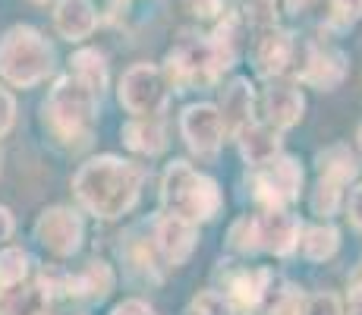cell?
<instances>
[{"instance_id":"cell-1","label":"cell","mask_w":362,"mask_h":315,"mask_svg":"<svg viewBox=\"0 0 362 315\" xmlns=\"http://www.w3.org/2000/svg\"><path fill=\"white\" fill-rule=\"evenodd\" d=\"M142 183H145V167L114 155H101L79 167L73 189L95 218L110 221L127 214L136 205Z\"/></svg>"},{"instance_id":"cell-2","label":"cell","mask_w":362,"mask_h":315,"mask_svg":"<svg viewBox=\"0 0 362 315\" xmlns=\"http://www.w3.org/2000/svg\"><path fill=\"white\" fill-rule=\"evenodd\" d=\"M98 101L101 98L86 82H79L73 73H66L64 79L54 82L51 95L45 101V126L60 142H73V145L88 142V136L95 130V117H98Z\"/></svg>"},{"instance_id":"cell-3","label":"cell","mask_w":362,"mask_h":315,"mask_svg":"<svg viewBox=\"0 0 362 315\" xmlns=\"http://www.w3.org/2000/svg\"><path fill=\"white\" fill-rule=\"evenodd\" d=\"M57 67V51L35 25H13L0 38V76L16 88H35Z\"/></svg>"},{"instance_id":"cell-4","label":"cell","mask_w":362,"mask_h":315,"mask_svg":"<svg viewBox=\"0 0 362 315\" xmlns=\"http://www.w3.org/2000/svg\"><path fill=\"white\" fill-rule=\"evenodd\" d=\"M164 208L183 221H211L221 212V189L211 177L192 171L186 161H173L161 186Z\"/></svg>"},{"instance_id":"cell-5","label":"cell","mask_w":362,"mask_h":315,"mask_svg":"<svg viewBox=\"0 0 362 315\" xmlns=\"http://www.w3.org/2000/svg\"><path fill=\"white\" fill-rule=\"evenodd\" d=\"M161 73L173 92H189L196 86H214L227 73V67L214 51L211 38L196 32H183L177 45L167 51Z\"/></svg>"},{"instance_id":"cell-6","label":"cell","mask_w":362,"mask_h":315,"mask_svg":"<svg viewBox=\"0 0 362 315\" xmlns=\"http://www.w3.org/2000/svg\"><path fill=\"white\" fill-rule=\"evenodd\" d=\"M299 243V221L293 214L271 208L264 214H243L230 227V246L236 252H274V256H290Z\"/></svg>"},{"instance_id":"cell-7","label":"cell","mask_w":362,"mask_h":315,"mask_svg":"<svg viewBox=\"0 0 362 315\" xmlns=\"http://www.w3.org/2000/svg\"><path fill=\"white\" fill-rule=\"evenodd\" d=\"M120 104L132 117H161L167 101H170V86H167L161 67L155 63H132L120 79Z\"/></svg>"},{"instance_id":"cell-8","label":"cell","mask_w":362,"mask_h":315,"mask_svg":"<svg viewBox=\"0 0 362 315\" xmlns=\"http://www.w3.org/2000/svg\"><path fill=\"white\" fill-rule=\"evenodd\" d=\"M350 60L340 47L328 45V41H299L296 45V60H293V76L303 86L331 92L344 82Z\"/></svg>"},{"instance_id":"cell-9","label":"cell","mask_w":362,"mask_h":315,"mask_svg":"<svg viewBox=\"0 0 362 315\" xmlns=\"http://www.w3.org/2000/svg\"><path fill=\"white\" fill-rule=\"evenodd\" d=\"M252 193L262 205L268 208H281L287 202L299 199V189H303V167L299 161L287 158V155H277L274 161L262 164L259 171L252 173Z\"/></svg>"},{"instance_id":"cell-10","label":"cell","mask_w":362,"mask_h":315,"mask_svg":"<svg viewBox=\"0 0 362 315\" xmlns=\"http://www.w3.org/2000/svg\"><path fill=\"white\" fill-rule=\"evenodd\" d=\"M35 236H38L41 246L47 252H54V256H60V258L73 256L82 243V221L73 208H64V205L45 208L41 218L35 221Z\"/></svg>"},{"instance_id":"cell-11","label":"cell","mask_w":362,"mask_h":315,"mask_svg":"<svg viewBox=\"0 0 362 315\" xmlns=\"http://www.w3.org/2000/svg\"><path fill=\"white\" fill-rule=\"evenodd\" d=\"M296 35L274 25L268 32H259L252 45V60L255 69L264 79H277V76H287L293 73V60H296Z\"/></svg>"},{"instance_id":"cell-12","label":"cell","mask_w":362,"mask_h":315,"mask_svg":"<svg viewBox=\"0 0 362 315\" xmlns=\"http://www.w3.org/2000/svg\"><path fill=\"white\" fill-rule=\"evenodd\" d=\"M180 130L196 155H214L224 142V120L214 104H189L180 117Z\"/></svg>"},{"instance_id":"cell-13","label":"cell","mask_w":362,"mask_h":315,"mask_svg":"<svg viewBox=\"0 0 362 315\" xmlns=\"http://www.w3.org/2000/svg\"><path fill=\"white\" fill-rule=\"evenodd\" d=\"M54 29L69 45H79V41L92 38V32L98 29V6L92 0H57V6H54Z\"/></svg>"},{"instance_id":"cell-14","label":"cell","mask_w":362,"mask_h":315,"mask_svg":"<svg viewBox=\"0 0 362 315\" xmlns=\"http://www.w3.org/2000/svg\"><path fill=\"white\" fill-rule=\"evenodd\" d=\"M262 108H264V123L281 132L303 120L305 98L296 86H271V88H264Z\"/></svg>"},{"instance_id":"cell-15","label":"cell","mask_w":362,"mask_h":315,"mask_svg":"<svg viewBox=\"0 0 362 315\" xmlns=\"http://www.w3.org/2000/svg\"><path fill=\"white\" fill-rule=\"evenodd\" d=\"M252 104H255V92L246 76H236L233 82H227L224 92H221V108H218L224 130H230L236 136L243 126L252 123Z\"/></svg>"},{"instance_id":"cell-16","label":"cell","mask_w":362,"mask_h":315,"mask_svg":"<svg viewBox=\"0 0 362 315\" xmlns=\"http://www.w3.org/2000/svg\"><path fill=\"white\" fill-rule=\"evenodd\" d=\"M196 224L192 221H183L177 218V214H167L158 224V249L164 252V258L170 265H183L186 258L192 256V249H196Z\"/></svg>"},{"instance_id":"cell-17","label":"cell","mask_w":362,"mask_h":315,"mask_svg":"<svg viewBox=\"0 0 362 315\" xmlns=\"http://www.w3.org/2000/svg\"><path fill=\"white\" fill-rule=\"evenodd\" d=\"M236 142H240L243 161L252 167H262L281 155V136H277V130L268 123L252 120L249 126H243V130L236 132Z\"/></svg>"},{"instance_id":"cell-18","label":"cell","mask_w":362,"mask_h":315,"mask_svg":"<svg viewBox=\"0 0 362 315\" xmlns=\"http://www.w3.org/2000/svg\"><path fill=\"white\" fill-rule=\"evenodd\" d=\"M268 281H271V271H264V268L236 271V275H230V281H227V303L236 306V309H252V306H259L264 290H268Z\"/></svg>"},{"instance_id":"cell-19","label":"cell","mask_w":362,"mask_h":315,"mask_svg":"<svg viewBox=\"0 0 362 315\" xmlns=\"http://www.w3.org/2000/svg\"><path fill=\"white\" fill-rule=\"evenodd\" d=\"M123 142L139 155H161L167 149V132L158 117H136L123 126Z\"/></svg>"},{"instance_id":"cell-20","label":"cell","mask_w":362,"mask_h":315,"mask_svg":"<svg viewBox=\"0 0 362 315\" xmlns=\"http://www.w3.org/2000/svg\"><path fill=\"white\" fill-rule=\"evenodd\" d=\"M110 287H114V275H110V268L104 262H88L86 268L79 271V275L64 281V290L69 297H88V299H104L110 293Z\"/></svg>"},{"instance_id":"cell-21","label":"cell","mask_w":362,"mask_h":315,"mask_svg":"<svg viewBox=\"0 0 362 315\" xmlns=\"http://www.w3.org/2000/svg\"><path fill=\"white\" fill-rule=\"evenodd\" d=\"M69 73L79 82H86L98 98L104 95V88H107V60H104V54L98 47H82V51H76L73 57H69Z\"/></svg>"},{"instance_id":"cell-22","label":"cell","mask_w":362,"mask_h":315,"mask_svg":"<svg viewBox=\"0 0 362 315\" xmlns=\"http://www.w3.org/2000/svg\"><path fill=\"white\" fill-rule=\"evenodd\" d=\"M47 297L38 287H10L0 290V315H45Z\"/></svg>"},{"instance_id":"cell-23","label":"cell","mask_w":362,"mask_h":315,"mask_svg":"<svg viewBox=\"0 0 362 315\" xmlns=\"http://www.w3.org/2000/svg\"><path fill=\"white\" fill-rule=\"evenodd\" d=\"M296 246L303 249V256L309 258V262H325V258H331L334 252H337L340 234H337V227H331V224H315V227L305 230L303 240H299Z\"/></svg>"},{"instance_id":"cell-24","label":"cell","mask_w":362,"mask_h":315,"mask_svg":"<svg viewBox=\"0 0 362 315\" xmlns=\"http://www.w3.org/2000/svg\"><path fill=\"white\" fill-rule=\"evenodd\" d=\"M356 173H359V164L346 145H331L328 151L318 155V177H331V180H337V183L346 186Z\"/></svg>"},{"instance_id":"cell-25","label":"cell","mask_w":362,"mask_h":315,"mask_svg":"<svg viewBox=\"0 0 362 315\" xmlns=\"http://www.w3.org/2000/svg\"><path fill=\"white\" fill-rule=\"evenodd\" d=\"M240 19L255 35L274 29L277 25V0H243L240 4Z\"/></svg>"},{"instance_id":"cell-26","label":"cell","mask_w":362,"mask_h":315,"mask_svg":"<svg viewBox=\"0 0 362 315\" xmlns=\"http://www.w3.org/2000/svg\"><path fill=\"white\" fill-rule=\"evenodd\" d=\"M25 271H29V258L23 249L10 246L0 252V290H10V287L23 284Z\"/></svg>"},{"instance_id":"cell-27","label":"cell","mask_w":362,"mask_h":315,"mask_svg":"<svg viewBox=\"0 0 362 315\" xmlns=\"http://www.w3.org/2000/svg\"><path fill=\"white\" fill-rule=\"evenodd\" d=\"M340 199H344V183H337L331 177H318L315 195H312V212L322 214V218H331L340 208Z\"/></svg>"},{"instance_id":"cell-28","label":"cell","mask_w":362,"mask_h":315,"mask_svg":"<svg viewBox=\"0 0 362 315\" xmlns=\"http://www.w3.org/2000/svg\"><path fill=\"white\" fill-rule=\"evenodd\" d=\"M362 19V0H328V29L346 32Z\"/></svg>"},{"instance_id":"cell-29","label":"cell","mask_w":362,"mask_h":315,"mask_svg":"<svg viewBox=\"0 0 362 315\" xmlns=\"http://www.w3.org/2000/svg\"><path fill=\"white\" fill-rule=\"evenodd\" d=\"M186 315H233V306L227 303V297H221V293L205 290V293H199V297H192Z\"/></svg>"},{"instance_id":"cell-30","label":"cell","mask_w":362,"mask_h":315,"mask_svg":"<svg viewBox=\"0 0 362 315\" xmlns=\"http://www.w3.org/2000/svg\"><path fill=\"white\" fill-rule=\"evenodd\" d=\"M264 315H303V293L296 287H284L281 293H274Z\"/></svg>"},{"instance_id":"cell-31","label":"cell","mask_w":362,"mask_h":315,"mask_svg":"<svg viewBox=\"0 0 362 315\" xmlns=\"http://www.w3.org/2000/svg\"><path fill=\"white\" fill-rule=\"evenodd\" d=\"M303 315H344V306L334 293H315V297L305 299Z\"/></svg>"},{"instance_id":"cell-32","label":"cell","mask_w":362,"mask_h":315,"mask_svg":"<svg viewBox=\"0 0 362 315\" xmlns=\"http://www.w3.org/2000/svg\"><path fill=\"white\" fill-rule=\"evenodd\" d=\"M227 0H183V10L196 19H221Z\"/></svg>"},{"instance_id":"cell-33","label":"cell","mask_w":362,"mask_h":315,"mask_svg":"<svg viewBox=\"0 0 362 315\" xmlns=\"http://www.w3.org/2000/svg\"><path fill=\"white\" fill-rule=\"evenodd\" d=\"M13 123H16V98L0 86V139L13 130Z\"/></svg>"},{"instance_id":"cell-34","label":"cell","mask_w":362,"mask_h":315,"mask_svg":"<svg viewBox=\"0 0 362 315\" xmlns=\"http://www.w3.org/2000/svg\"><path fill=\"white\" fill-rule=\"evenodd\" d=\"M346 214H350L353 227L362 230V186H356L350 193V202H346Z\"/></svg>"},{"instance_id":"cell-35","label":"cell","mask_w":362,"mask_h":315,"mask_svg":"<svg viewBox=\"0 0 362 315\" xmlns=\"http://www.w3.org/2000/svg\"><path fill=\"white\" fill-rule=\"evenodd\" d=\"M110 315H155L148 303H142V299H127V303H120Z\"/></svg>"},{"instance_id":"cell-36","label":"cell","mask_w":362,"mask_h":315,"mask_svg":"<svg viewBox=\"0 0 362 315\" xmlns=\"http://www.w3.org/2000/svg\"><path fill=\"white\" fill-rule=\"evenodd\" d=\"M350 315H362V277L350 287Z\"/></svg>"},{"instance_id":"cell-37","label":"cell","mask_w":362,"mask_h":315,"mask_svg":"<svg viewBox=\"0 0 362 315\" xmlns=\"http://www.w3.org/2000/svg\"><path fill=\"white\" fill-rule=\"evenodd\" d=\"M10 236H13V214H10V208L0 205V243L10 240Z\"/></svg>"},{"instance_id":"cell-38","label":"cell","mask_w":362,"mask_h":315,"mask_svg":"<svg viewBox=\"0 0 362 315\" xmlns=\"http://www.w3.org/2000/svg\"><path fill=\"white\" fill-rule=\"evenodd\" d=\"M318 0H284V6H287L290 16H299V13H305L309 6H315Z\"/></svg>"},{"instance_id":"cell-39","label":"cell","mask_w":362,"mask_h":315,"mask_svg":"<svg viewBox=\"0 0 362 315\" xmlns=\"http://www.w3.org/2000/svg\"><path fill=\"white\" fill-rule=\"evenodd\" d=\"M356 139H359V151H362V130H359V136H356Z\"/></svg>"},{"instance_id":"cell-40","label":"cell","mask_w":362,"mask_h":315,"mask_svg":"<svg viewBox=\"0 0 362 315\" xmlns=\"http://www.w3.org/2000/svg\"><path fill=\"white\" fill-rule=\"evenodd\" d=\"M35 4H47V0H35Z\"/></svg>"},{"instance_id":"cell-41","label":"cell","mask_w":362,"mask_h":315,"mask_svg":"<svg viewBox=\"0 0 362 315\" xmlns=\"http://www.w3.org/2000/svg\"><path fill=\"white\" fill-rule=\"evenodd\" d=\"M45 315H47V312H45Z\"/></svg>"}]
</instances>
